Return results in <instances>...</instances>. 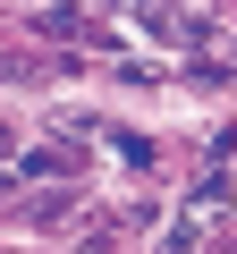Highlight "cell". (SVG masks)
<instances>
[{
	"instance_id": "7a4b0ae2",
	"label": "cell",
	"mask_w": 237,
	"mask_h": 254,
	"mask_svg": "<svg viewBox=\"0 0 237 254\" xmlns=\"http://www.w3.org/2000/svg\"><path fill=\"white\" fill-rule=\"evenodd\" d=\"M34 26H43L51 43H76V34H85V9H68V0H59V9H43Z\"/></svg>"
},
{
	"instance_id": "3957f363",
	"label": "cell",
	"mask_w": 237,
	"mask_h": 254,
	"mask_svg": "<svg viewBox=\"0 0 237 254\" xmlns=\"http://www.w3.org/2000/svg\"><path fill=\"white\" fill-rule=\"evenodd\" d=\"M0 153H9V119H0Z\"/></svg>"
},
{
	"instance_id": "6da1fadb",
	"label": "cell",
	"mask_w": 237,
	"mask_h": 254,
	"mask_svg": "<svg viewBox=\"0 0 237 254\" xmlns=\"http://www.w3.org/2000/svg\"><path fill=\"white\" fill-rule=\"evenodd\" d=\"M76 170V153H59V144H43V153H17V178H68Z\"/></svg>"
}]
</instances>
